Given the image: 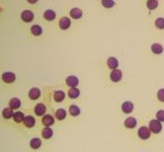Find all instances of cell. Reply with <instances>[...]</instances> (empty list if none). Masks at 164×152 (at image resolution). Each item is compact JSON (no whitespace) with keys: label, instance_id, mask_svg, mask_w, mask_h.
<instances>
[{"label":"cell","instance_id":"8fae6325","mask_svg":"<svg viewBox=\"0 0 164 152\" xmlns=\"http://www.w3.org/2000/svg\"><path fill=\"white\" fill-rule=\"evenodd\" d=\"M107 65H108V67H110L113 70L117 69L118 68V65H119V61L115 57H109L107 59Z\"/></svg>","mask_w":164,"mask_h":152},{"label":"cell","instance_id":"5b68a950","mask_svg":"<svg viewBox=\"0 0 164 152\" xmlns=\"http://www.w3.org/2000/svg\"><path fill=\"white\" fill-rule=\"evenodd\" d=\"M21 18L24 22H32L34 19V13L32 12L31 10H24L21 14Z\"/></svg>","mask_w":164,"mask_h":152},{"label":"cell","instance_id":"f1b7e54d","mask_svg":"<svg viewBox=\"0 0 164 152\" xmlns=\"http://www.w3.org/2000/svg\"><path fill=\"white\" fill-rule=\"evenodd\" d=\"M101 3H102L103 6L106 7V8H112L115 5L114 0H102Z\"/></svg>","mask_w":164,"mask_h":152},{"label":"cell","instance_id":"d6986e66","mask_svg":"<svg viewBox=\"0 0 164 152\" xmlns=\"http://www.w3.org/2000/svg\"><path fill=\"white\" fill-rule=\"evenodd\" d=\"M68 97L70 99H76V98H78L79 95H80V90L78 88H70L68 90Z\"/></svg>","mask_w":164,"mask_h":152},{"label":"cell","instance_id":"5bb4252c","mask_svg":"<svg viewBox=\"0 0 164 152\" xmlns=\"http://www.w3.org/2000/svg\"><path fill=\"white\" fill-rule=\"evenodd\" d=\"M151 51L153 52V54H155V55L162 54V52H163V46H162V45L158 44V43L152 44V45H151Z\"/></svg>","mask_w":164,"mask_h":152},{"label":"cell","instance_id":"83f0119b","mask_svg":"<svg viewBox=\"0 0 164 152\" xmlns=\"http://www.w3.org/2000/svg\"><path fill=\"white\" fill-rule=\"evenodd\" d=\"M146 6L149 10H153L158 6V1L157 0H147L146 2Z\"/></svg>","mask_w":164,"mask_h":152},{"label":"cell","instance_id":"4316f807","mask_svg":"<svg viewBox=\"0 0 164 152\" xmlns=\"http://www.w3.org/2000/svg\"><path fill=\"white\" fill-rule=\"evenodd\" d=\"M13 119L16 122H21V121H24L25 119V116L22 112H16L13 115Z\"/></svg>","mask_w":164,"mask_h":152},{"label":"cell","instance_id":"484cf974","mask_svg":"<svg viewBox=\"0 0 164 152\" xmlns=\"http://www.w3.org/2000/svg\"><path fill=\"white\" fill-rule=\"evenodd\" d=\"M13 110L11 109V108H5L3 110V112H2V116H3V118L5 119H10V118H12L13 116Z\"/></svg>","mask_w":164,"mask_h":152},{"label":"cell","instance_id":"4fadbf2b","mask_svg":"<svg viewBox=\"0 0 164 152\" xmlns=\"http://www.w3.org/2000/svg\"><path fill=\"white\" fill-rule=\"evenodd\" d=\"M41 96V91L39 88H32L29 92V97H30L31 100H37Z\"/></svg>","mask_w":164,"mask_h":152},{"label":"cell","instance_id":"277c9868","mask_svg":"<svg viewBox=\"0 0 164 152\" xmlns=\"http://www.w3.org/2000/svg\"><path fill=\"white\" fill-rule=\"evenodd\" d=\"M65 82L70 87V88H76V86H77L78 83H79V80L76 76L70 75V76H68V77H66Z\"/></svg>","mask_w":164,"mask_h":152},{"label":"cell","instance_id":"d4e9b609","mask_svg":"<svg viewBox=\"0 0 164 152\" xmlns=\"http://www.w3.org/2000/svg\"><path fill=\"white\" fill-rule=\"evenodd\" d=\"M52 134H54V131H52L50 127H45L43 131H42V135L45 139H49L52 136Z\"/></svg>","mask_w":164,"mask_h":152},{"label":"cell","instance_id":"e0dca14e","mask_svg":"<svg viewBox=\"0 0 164 152\" xmlns=\"http://www.w3.org/2000/svg\"><path fill=\"white\" fill-rule=\"evenodd\" d=\"M46 111V108L44 104H38L36 107H35V113H36L37 116H43L45 115Z\"/></svg>","mask_w":164,"mask_h":152},{"label":"cell","instance_id":"30bf717a","mask_svg":"<svg viewBox=\"0 0 164 152\" xmlns=\"http://www.w3.org/2000/svg\"><path fill=\"white\" fill-rule=\"evenodd\" d=\"M70 25H71V21L67 17H62L60 20V27L62 30H66V29L70 27Z\"/></svg>","mask_w":164,"mask_h":152},{"label":"cell","instance_id":"3957f363","mask_svg":"<svg viewBox=\"0 0 164 152\" xmlns=\"http://www.w3.org/2000/svg\"><path fill=\"white\" fill-rule=\"evenodd\" d=\"M110 78L113 82H120L123 78V73L118 68L114 69V70H112V72H111V74H110Z\"/></svg>","mask_w":164,"mask_h":152},{"label":"cell","instance_id":"ffe728a7","mask_svg":"<svg viewBox=\"0 0 164 152\" xmlns=\"http://www.w3.org/2000/svg\"><path fill=\"white\" fill-rule=\"evenodd\" d=\"M55 11H52L51 9L49 10H46V12L44 13V17H45V19L46 20H48V21H52L55 18Z\"/></svg>","mask_w":164,"mask_h":152},{"label":"cell","instance_id":"8992f818","mask_svg":"<svg viewBox=\"0 0 164 152\" xmlns=\"http://www.w3.org/2000/svg\"><path fill=\"white\" fill-rule=\"evenodd\" d=\"M122 111L125 114H131L133 111V104L130 101H126L122 104Z\"/></svg>","mask_w":164,"mask_h":152},{"label":"cell","instance_id":"7402d4cb","mask_svg":"<svg viewBox=\"0 0 164 152\" xmlns=\"http://www.w3.org/2000/svg\"><path fill=\"white\" fill-rule=\"evenodd\" d=\"M41 145H42V141H41L40 138H37V137L33 138L30 142V146L33 149H39L41 147Z\"/></svg>","mask_w":164,"mask_h":152},{"label":"cell","instance_id":"ac0fdd59","mask_svg":"<svg viewBox=\"0 0 164 152\" xmlns=\"http://www.w3.org/2000/svg\"><path fill=\"white\" fill-rule=\"evenodd\" d=\"M20 106H21V101L19 100L18 98H13V99H11L10 102H9V108H11L12 110L19 109Z\"/></svg>","mask_w":164,"mask_h":152},{"label":"cell","instance_id":"f546056e","mask_svg":"<svg viewBox=\"0 0 164 152\" xmlns=\"http://www.w3.org/2000/svg\"><path fill=\"white\" fill-rule=\"evenodd\" d=\"M155 26L158 29H164V18L159 17L155 20Z\"/></svg>","mask_w":164,"mask_h":152},{"label":"cell","instance_id":"6da1fadb","mask_svg":"<svg viewBox=\"0 0 164 152\" xmlns=\"http://www.w3.org/2000/svg\"><path fill=\"white\" fill-rule=\"evenodd\" d=\"M149 130L151 132H153L155 134L157 133H159L161 131H162V124H161V121H159L158 120H151L149 121Z\"/></svg>","mask_w":164,"mask_h":152},{"label":"cell","instance_id":"ba28073f","mask_svg":"<svg viewBox=\"0 0 164 152\" xmlns=\"http://www.w3.org/2000/svg\"><path fill=\"white\" fill-rule=\"evenodd\" d=\"M42 122H43L44 126H46V127H50L51 126L54 125L55 118L52 116H51V115H46V116H44V118L42 120Z\"/></svg>","mask_w":164,"mask_h":152},{"label":"cell","instance_id":"52a82bcc","mask_svg":"<svg viewBox=\"0 0 164 152\" xmlns=\"http://www.w3.org/2000/svg\"><path fill=\"white\" fill-rule=\"evenodd\" d=\"M16 79V76L12 72H5L2 74V80L5 83H12Z\"/></svg>","mask_w":164,"mask_h":152},{"label":"cell","instance_id":"2e32d148","mask_svg":"<svg viewBox=\"0 0 164 152\" xmlns=\"http://www.w3.org/2000/svg\"><path fill=\"white\" fill-rule=\"evenodd\" d=\"M69 15L71 16L73 19H79L82 17V10L79 8H72L70 10Z\"/></svg>","mask_w":164,"mask_h":152},{"label":"cell","instance_id":"7a4b0ae2","mask_svg":"<svg viewBox=\"0 0 164 152\" xmlns=\"http://www.w3.org/2000/svg\"><path fill=\"white\" fill-rule=\"evenodd\" d=\"M137 135L140 139H148L151 135V131L149 130V127L147 126H142L139 127V130L137 131Z\"/></svg>","mask_w":164,"mask_h":152},{"label":"cell","instance_id":"603a6c76","mask_svg":"<svg viewBox=\"0 0 164 152\" xmlns=\"http://www.w3.org/2000/svg\"><path fill=\"white\" fill-rule=\"evenodd\" d=\"M55 118L60 121H63L66 118V112L63 109H58L55 112Z\"/></svg>","mask_w":164,"mask_h":152},{"label":"cell","instance_id":"d6a6232c","mask_svg":"<svg viewBox=\"0 0 164 152\" xmlns=\"http://www.w3.org/2000/svg\"><path fill=\"white\" fill-rule=\"evenodd\" d=\"M28 2L31 3V4H35V3L38 2V0H28Z\"/></svg>","mask_w":164,"mask_h":152},{"label":"cell","instance_id":"9c48e42d","mask_svg":"<svg viewBox=\"0 0 164 152\" xmlns=\"http://www.w3.org/2000/svg\"><path fill=\"white\" fill-rule=\"evenodd\" d=\"M137 125V121L133 118V116H128L125 121V126L127 128H134Z\"/></svg>","mask_w":164,"mask_h":152},{"label":"cell","instance_id":"44dd1931","mask_svg":"<svg viewBox=\"0 0 164 152\" xmlns=\"http://www.w3.org/2000/svg\"><path fill=\"white\" fill-rule=\"evenodd\" d=\"M31 32L34 36H40V35L43 34V29L40 25H33L31 28Z\"/></svg>","mask_w":164,"mask_h":152},{"label":"cell","instance_id":"4dcf8cb0","mask_svg":"<svg viewBox=\"0 0 164 152\" xmlns=\"http://www.w3.org/2000/svg\"><path fill=\"white\" fill-rule=\"evenodd\" d=\"M156 120H158L161 122H164V111L160 110L156 113Z\"/></svg>","mask_w":164,"mask_h":152},{"label":"cell","instance_id":"1f68e13d","mask_svg":"<svg viewBox=\"0 0 164 152\" xmlns=\"http://www.w3.org/2000/svg\"><path fill=\"white\" fill-rule=\"evenodd\" d=\"M157 99L160 102H164V89H160L157 92Z\"/></svg>","mask_w":164,"mask_h":152},{"label":"cell","instance_id":"9a60e30c","mask_svg":"<svg viewBox=\"0 0 164 152\" xmlns=\"http://www.w3.org/2000/svg\"><path fill=\"white\" fill-rule=\"evenodd\" d=\"M64 98H65V93H64L63 91H55L54 93V99L57 103L62 102L64 100Z\"/></svg>","mask_w":164,"mask_h":152},{"label":"cell","instance_id":"cb8c5ba5","mask_svg":"<svg viewBox=\"0 0 164 152\" xmlns=\"http://www.w3.org/2000/svg\"><path fill=\"white\" fill-rule=\"evenodd\" d=\"M69 114L72 116H77L80 115V109L77 106H75V105H71L69 107Z\"/></svg>","mask_w":164,"mask_h":152},{"label":"cell","instance_id":"7c38bea8","mask_svg":"<svg viewBox=\"0 0 164 152\" xmlns=\"http://www.w3.org/2000/svg\"><path fill=\"white\" fill-rule=\"evenodd\" d=\"M24 125L26 126V127H29V128H31L35 126V124H36V121H35V118L32 116H25V119H24Z\"/></svg>","mask_w":164,"mask_h":152}]
</instances>
